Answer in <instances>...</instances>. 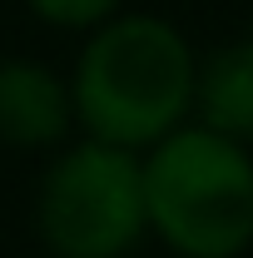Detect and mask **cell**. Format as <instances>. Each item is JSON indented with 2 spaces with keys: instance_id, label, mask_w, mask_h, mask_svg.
Here are the masks:
<instances>
[{
  "instance_id": "cell-1",
  "label": "cell",
  "mask_w": 253,
  "mask_h": 258,
  "mask_svg": "<svg viewBox=\"0 0 253 258\" xmlns=\"http://www.w3.org/2000/svg\"><path fill=\"white\" fill-rule=\"evenodd\" d=\"M189 40L164 15H109L70 75V109L99 144L149 149L194 109Z\"/></svg>"
},
{
  "instance_id": "cell-2",
  "label": "cell",
  "mask_w": 253,
  "mask_h": 258,
  "mask_svg": "<svg viewBox=\"0 0 253 258\" xmlns=\"http://www.w3.org/2000/svg\"><path fill=\"white\" fill-rule=\"evenodd\" d=\"M144 224L179 258H238L253 243V154L204 124H179L149 144Z\"/></svg>"
},
{
  "instance_id": "cell-3",
  "label": "cell",
  "mask_w": 253,
  "mask_h": 258,
  "mask_svg": "<svg viewBox=\"0 0 253 258\" xmlns=\"http://www.w3.org/2000/svg\"><path fill=\"white\" fill-rule=\"evenodd\" d=\"M35 228L55 258H124L144 238L139 154L119 144H70L40 179Z\"/></svg>"
},
{
  "instance_id": "cell-4",
  "label": "cell",
  "mask_w": 253,
  "mask_h": 258,
  "mask_svg": "<svg viewBox=\"0 0 253 258\" xmlns=\"http://www.w3.org/2000/svg\"><path fill=\"white\" fill-rule=\"evenodd\" d=\"M75 124L70 85L40 60H0V139L15 149L60 144Z\"/></svg>"
},
{
  "instance_id": "cell-5",
  "label": "cell",
  "mask_w": 253,
  "mask_h": 258,
  "mask_svg": "<svg viewBox=\"0 0 253 258\" xmlns=\"http://www.w3.org/2000/svg\"><path fill=\"white\" fill-rule=\"evenodd\" d=\"M194 109L204 129L253 144V40L223 45L194 70Z\"/></svg>"
},
{
  "instance_id": "cell-6",
  "label": "cell",
  "mask_w": 253,
  "mask_h": 258,
  "mask_svg": "<svg viewBox=\"0 0 253 258\" xmlns=\"http://www.w3.org/2000/svg\"><path fill=\"white\" fill-rule=\"evenodd\" d=\"M25 5L60 30H95L119 10V0H25Z\"/></svg>"
}]
</instances>
